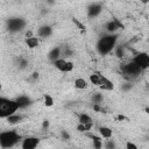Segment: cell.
I'll return each instance as SVG.
<instances>
[{
  "mask_svg": "<svg viewBox=\"0 0 149 149\" xmlns=\"http://www.w3.org/2000/svg\"><path fill=\"white\" fill-rule=\"evenodd\" d=\"M92 128H93V121H92V122H86V123L78 122V123H77V126H76L77 132H79V133H84V134H86V133L91 132V129H92Z\"/></svg>",
  "mask_w": 149,
  "mask_h": 149,
  "instance_id": "obj_17",
  "label": "cell"
},
{
  "mask_svg": "<svg viewBox=\"0 0 149 149\" xmlns=\"http://www.w3.org/2000/svg\"><path fill=\"white\" fill-rule=\"evenodd\" d=\"M121 71H122V74L123 77H126L129 81L133 80V79H136L139 77H141V74L146 71H142L132 59H128L122 66H121Z\"/></svg>",
  "mask_w": 149,
  "mask_h": 149,
  "instance_id": "obj_4",
  "label": "cell"
},
{
  "mask_svg": "<svg viewBox=\"0 0 149 149\" xmlns=\"http://www.w3.org/2000/svg\"><path fill=\"white\" fill-rule=\"evenodd\" d=\"M20 109V105L16 99L0 97V119H6L9 115L16 113Z\"/></svg>",
  "mask_w": 149,
  "mask_h": 149,
  "instance_id": "obj_3",
  "label": "cell"
},
{
  "mask_svg": "<svg viewBox=\"0 0 149 149\" xmlns=\"http://www.w3.org/2000/svg\"><path fill=\"white\" fill-rule=\"evenodd\" d=\"M98 87L101 91H106V92H112L114 90V83L113 80H111L109 78H107L106 76L100 73V80H99V85Z\"/></svg>",
  "mask_w": 149,
  "mask_h": 149,
  "instance_id": "obj_10",
  "label": "cell"
},
{
  "mask_svg": "<svg viewBox=\"0 0 149 149\" xmlns=\"http://www.w3.org/2000/svg\"><path fill=\"white\" fill-rule=\"evenodd\" d=\"M86 12H87V16L90 19H95V17H98V16L101 15V13H102V6L100 3H97V2L95 3H92V5H90L87 7Z\"/></svg>",
  "mask_w": 149,
  "mask_h": 149,
  "instance_id": "obj_11",
  "label": "cell"
},
{
  "mask_svg": "<svg viewBox=\"0 0 149 149\" xmlns=\"http://www.w3.org/2000/svg\"><path fill=\"white\" fill-rule=\"evenodd\" d=\"M5 120H6L7 125H9V126H16V125H19V123H21L23 121V116L16 112V113L9 115L8 118H6Z\"/></svg>",
  "mask_w": 149,
  "mask_h": 149,
  "instance_id": "obj_16",
  "label": "cell"
},
{
  "mask_svg": "<svg viewBox=\"0 0 149 149\" xmlns=\"http://www.w3.org/2000/svg\"><path fill=\"white\" fill-rule=\"evenodd\" d=\"M118 35L116 34H105L98 38L95 43V50L99 56H108L112 54L114 48L118 45Z\"/></svg>",
  "mask_w": 149,
  "mask_h": 149,
  "instance_id": "obj_1",
  "label": "cell"
},
{
  "mask_svg": "<svg viewBox=\"0 0 149 149\" xmlns=\"http://www.w3.org/2000/svg\"><path fill=\"white\" fill-rule=\"evenodd\" d=\"M22 135L16 129H7L0 132V147L1 148H12L19 144Z\"/></svg>",
  "mask_w": 149,
  "mask_h": 149,
  "instance_id": "obj_2",
  "label": "cell"
},
{
  "mask_svg": "<svg viewBox=\"0 0 149 149\" xmlns=\"http://www.w3.org/2000/svg\"><path fill=\"white\" fill-rule=\"evenodd\" d=\"M52 34H54V30H52L51 26H49V24H42L38 28H36V36L40 40L49 38L50 36H52Z\"/></svg>",
  "mask_w": 149,
  "mask_h": 149,
  "instance_id": "obj_9",
  "label": "cell"
},
{
  "mask_svg": "<svg viewBox=\"0 0 149 149\" xmlns=\"http://www.w3.org/2000/svg\"><path fill=\"white\" fill-rule=\"evenodd\" d=\"M62 57V47H52L48 52H47V58L49 62H54L57 58Z\"/></svg>",
  "mask_w": 149,
  "mask_h": 149,
  "instance_id": "obj_12",
  "label": "cell"
},
{
  "mask_svg": "<svg viewBox=\"0 0 149 149\" xmlns=\"http://www.w3.org/2000/svg\"><path fill=\"white\" fill-rule=\"evenodd\" d=\"M43 105H44L45 107H52V106L55 105V99H54V97H52L51 94H48V93L43 94Z\"/></svg>",
  "mask_w": 149,
  "mask_h": 149,
  "instance_id": "obj_18",
  "label": "cell"
},
{
  "mask_svg": "<svg viewBox=\"0 0 149 149\" xmlns=\"http://www.w3.org/2000/svg\"><path fill=\"white\" fill-rule=\"evenodd\" d=\"M141 1H142L143 3H147V2H148V0H141Z\"/></svg>",
  "mask_w": 149,
  "mask_h": 149,
  "instance_id": "obj_22",
  "label": "cell"
},
{
  "mask_svg": "<svg viewBox=\"0 0 149 149\" xmlns=\"http://www.w3.org/2000/svg\"><path fill=\"white\" fill-rule=\"evenodd\" d=\"M40 43H41V40L37 36H28L24 40V44L28 49H36L40 47Z\"/></svg>",
  "mask_w": 149,
  "mask_h": 149,
  "instance_id": "obj_15",
  "label": "cell"
},
{
  "mask_svg": "<svg viewBox=\"0 0 149 149\" xmlns=\"http://www.w3.org/2000/svg\"><path fill=\"white\" fill-rule=\"evenodd\" d=\"M98 134L101 139L108 140V139L113 137V129L108 126H100V127H98Z\"/></svg>",
  "mask_w": 149,
  "mask_h": 149,
  "instance_id": "obj_14",
  "label": "cell"
},
{
  "mask_svg": "<svg viewBox=\"0 0 149 149\" xmlns=\"http://www.w3.org/2000/svg\"><path fill=\"white\" fill-rule=\"evenodd\" d=\"M26 27V21L19 17L15 19H9L7 22V29L10 33H19L21 30H23Z\"/></svg>",
  "mask_w": 149,
  "mask_h": 149,
  "instance_id": "obj_8",
  "label": "cell"
},
{
  "mask_svg": "<svg viewBox=\"0 0 149 149\" xmlns=\"http://www.w3.org/2000/svg\"><path fill=\"white\" fill-rule=\"evenodd\" d=\"M52 65L61 73H71L74 70V68H76L74 63L71 59L64 58V57H59L56 61H54L52 62Z\"/></svg>",
  "mask_w": 149,
  "mask_h": 149,
  "instance_id": "obj_5",
  "label": "cell"
},
{
  "mask_svg": "<svg viewBox=\"0 0 149 149\" xmlns=\"http://www.w3.org/2000/svg\"><path fill=\"white\" fill-rule=\"evenodd\" d=\"M40 142H41L40 137L34 136V135H28V136L22 137L17 146L22 149H35L36 147L40 146Z\"/></svg>",
  "mask_w": 149,
  "mask_h": 149,
  "instance_id": "obj_7",
  "label": "cell"
},
{
  "mask_svg": "<svg viewBox=\"0 0 149 149\" xmlns=\"http://www.w3.org/2000/svg\"><path fill=\"white\" fill-rule=\"evenodd\" d=\"M142 71H147L149 68V56L147 51H137L130 58Z\"/></svg>",
  "mask_w": 149,
  "mask_h": 149,
  "instance_id": "obj_6",
  "label": "cell"
},
{
  "mask_svg": "<svg viewBox=\"0 0 149 149\" xmlns=\"http://www.w3.org/2000/svg\"><path fill=\"white\" fill-rule=\"evenodd\" d=\"M73 87L77 91H84L88 87V81L84 77H76L73 79Z\"/></svg>",
  "mask_w": 149,
  "mask_h": 149,
  "instance_id": "obj_13",
  "label": "cell"
},
{
  "mask_svg": "<svg viewBox=\"0 0 149 149\" xmlns=\"http://www.w3.org/2000/svg\"><path fill=\"white\" fill-rule=\"evenodd\" d=\"M99 80H100V73H99V72H93V73H91V74L88 76V81H90L92 85L97 86V87H98V85H99Z\"/></svg>",
  "mask_w": 149,
  "mask_h": 149,
  "instance_id": "obj_19",
  "label": "cell"
},
{
  "mask_svg": "<svg viewBox=\"0 0 149 149\" xmlns=\"http://www.w3.org/2000/svg\"><path fill=\"white\" fill-rule=\"evenodd\" d=\"M92 121H93L92 118H91L88 114H86V113H81V114H79V116H78V122L86 123V122H92Z\"/></svg>",
  "mask_w": 149,
  "mask_h": 149,
  "instance_id": "obj_20",
  "label": "cell"
},
{
  "mask_svg": "<svg viewBox=\"0 0 149 149\" xmlns=\"http://www.w3.org/2000/svg\"><path fill=\"white\" fill-rule=\"evenodd\" d=\"M125 147H126L127 149H137V148H139L137 144H134V143L130 142V141H127L126 144H125Z\"/></svg>",
  "mask_w": 149,
  "mask_h": 149,
  "instance_id": "obj_21",
  "label": "cell"
}]
</instances>
